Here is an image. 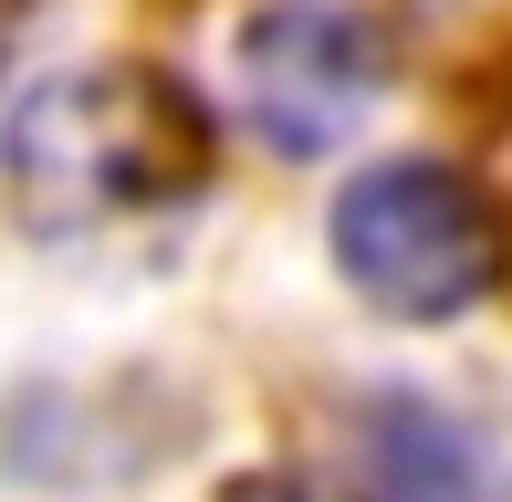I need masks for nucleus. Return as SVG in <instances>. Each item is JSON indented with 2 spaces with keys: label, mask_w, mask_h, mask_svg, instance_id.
Returning <instances> with one entry per match:
<instances>
[{
  "label": "nucleus",
  "mask_w": 512,
  "mask_h": 502,
  "mask_svg": "<svg viewBox=\"0 0 512 502\" xmlns=\"http://www.w3.org/2000/svg\"><path fill=\"white\" fill-rule=\"evenodd\" d=\"M0 168H11V199L32 231L74 241L105 231V220H136L157 199H189L209 168V136L189 116L168 74H53L11 105V136H0Z\"/></svg>",
  "instance_id": "f257e3e1"
},
{
  "label": "nucleus",
  "mask_w": 512,
  "mask_h": 502,
  "mask_svg": "<svg viewBox=\"0 0 512 502\" xmlns=\"http://www.w3.org/2000/svg\"><path fill=\"white\" fill-rule=\"evenodd\" d=\"M335 272L398 325H439L502 283V220L450 157H387L335 189Z\"/></svg>",
  "instance_id": "f03ea898"
},
{
  "label": "nucleus",
  "mask_w": 512,
  "mask_h": 502,
  "mask_svg": "<svg viewBox=\"0 0 512 502\" xmlns=\"http://www.w3.org/2000/svg\"><path fill=\"white\" fill-rule=\"evenodd\" d=\"M230 84H241V126L272 157H324L387 95V42L345 0H272L230 42Z\"/></svg>",
  "instance_id": "7ed1b4c3"
},
{
  "label": "nucleus",
  "mask_w": 512,
  "mask_h": 502,
  "mask_svg": "<svg viewBox=\"0 0 512 502\" xmlns=\"http://www.w3.org/2000/svg\"><path fill=\"white\" fill-rule=\"evenodd\" d=\"M356 492L366 502H492L471 429L439 419L429 398H377L356 429Z\"/></svg>",
  "instance_id": "20e7f679"
},
{
  "label": "nucleus",
  "mask_w": 512,
  "mask_h": 502,
  "mask_svg": "<svg viewBox=\"0 0 512 502\" xmlns=\"http://www.w3.org/2000/svg\"><path fill=\"white\" fill-rule=\"evenodd\" d=\"M230 502H304V492H293V482H241Z\"/></svg>",
  "instance_id": "39448f33"
}]
</instances>
